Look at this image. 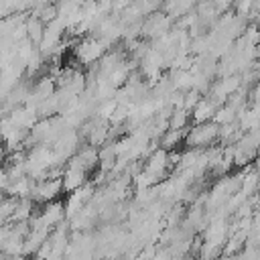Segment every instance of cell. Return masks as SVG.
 <instances>
[{"instance_id": "7a4b0ae2", "label": "cell", "mask_w": 260, "mask_h": 260, "mask_svg": "<svg viewBox=\"0 0 260 260\" xmlns=\"http://www.w3.org/2000/svg\"><path fill=\"white\" fill-rule=\"evenodd\" d=\"M61 193H63L61 177H45V179L35 183L30 199L35 203H49V201H55L57 195H61Z\"/></svg>"}, {"instance_id": "3957f363", "label": "cell", "mask_w": 260, "mask_h": 260, "mask_svg": "<svg viewBox=\"0 0 260 260\" xmlns=\"http://www.w3.org/2000/svg\"><path fill=\"white\" fill-rule=\"evenodd\" d=\"M77 59L83 65H93L106 55V43L102 39H83L77 45Z\"/></svg>"}, {"instance_id": "6da1fadb", "label": "cell", "mask_w": 260, "mask_h": 260, "mask_svg": "<svg viewBox=\"0 0 260 260\" xmlns=\"http://www.w3.org/2000/svg\"><path fill=\"white\" fill-rule=\"evenodd\" d=\"M217 136H219V126L215 122H201L187 132L185 142L191 148H203V146H209Z\"/></svg>"}, {"instance_id": "277c9868", "label": "cell", "mask_w": 260, "mask_h": 260, "mask_svg": "<svg viewBox=\"0 0 260 260\" xmlns=\"http://www.w3.org/2000/svg\"><path fill=\"white\" fill-rule=\"evenodd\" d=\"M2 2H4V0H0V4H2Z\"/></svg>"}]
</instances>
